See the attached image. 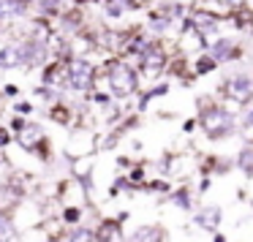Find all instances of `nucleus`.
<instances>
[{
	"label": "nucleus",
	"instance_id": "1",
	"mask_svg": "<svg viewBox=\"0 0 253 242\" xmlns=\"http://www.w3.org/2000/svg\"><path fill=\"white\" fill-rule=\"evenodd\" d=\"M109 87H112L115 95L126 98V95H131L133 90H136V74H133L128 66L117 63V66L109 68Z\"/></svg>",
	"mask_w": 253,
	"mask_h": 242
},
{
	"label": "nucleus",
	"instance_id": "2",
	"mask_svg": "<svg viewBox=\"0 0 253 242\" xmlns=\"http://www.w3.org/2000/svg\"><path fill=\"white\" fill-rule=\"evenodd\" d=\"M68 82L77 90L90 87V82H93V66L84 60H71V66H68Z\"/></svg>",
	"mask_w": 253,
	"mask_h": 242
},
{
	"label": "nucleus",
	"instance_id": "3",
	"mask_svg": "<svg viewBox=\"0 0 253 242\" xmlns=\"http://www.w3.org/2000/svg\"><path fill=\"white\" fill-rule=\"evenodd\" d=\"M231 125H234V120H231L226 112H220V109L207 112V117H204V128H207L210 136H223V133L231 131Z\"/></svg>",
	"mask_w": 253,
	"mask_h": 242
},
{
	"label": "nucleus",
	"instance_id": "4",
	"mask_svg": "<svg viewBox=\"0 0 253 242\" xmlns=\"http://www.w3.org/2000/svg\"><path fill=\"white\" fill-rule=\"evenodd\" d=\"M226 93H229V98H234V101H248L253 95V82L248 77H237V79H231V82L226 84Z\"/></svg>",
	"mask_w": 253,
	"mask_h": 242
},
{
	"label": "nucleus",
	"instance_id": "5",
	"mask_svg": "<svg viewBox=\"0 0 253 242\" xmlns=\"http://www.w3.org/2000/svg\"><path fill=\"white\" fill-rule=\"evenodd\" d=\"M142 66H144V71H147V74H158L161 68H164V55H161L158 49H150L147 55H144Z\"/></svg>",
	"mask_w": 253,
	"mask_h": 242
},
{
	"label": "nucleus",
	"instance_id": "6",
	"mask_svg": "<svg viewBox=\"0 0 253 242\" xmlns=\"http://www.w3.org/2000/svg\"><path fill=\"white\" fill-rule=\"evenodd\" d=\"M19 57H22V60H28L30 66H36V63H41V57H44V46H39V44H28V46H25V55L19 52Z\"/></svg>",
	"mask_w": 253,
	"mask_h": 242
},
{
	"label": "nucleus",
	"instance_id": "7",
	"mask_svg": "<svg viewBox=\"0 0 253 242\" xmlns=\"http://www.w3.org/2000/svg\"><path fill=\"white\" fill-rule=\"evenodd\" d=\"M218 220H220V209L218 207H207L202 215H199V223L207 226V229H215V226H218Z\"/></svg>",
	"mask_w": 253,
	"mask_h": 242
},
{
	"label": "nucleus",
	"instance_id": "8",
	"mask_svg": "<svg viewBox=\"0 0 253 242\" xmlns=\"http://www.w3.org/2000/svg\"><path fill=\"white\" fill-rule=\"evenodd\" d=\"M19 60H22V57H19L17 46H8V49L0 52V66H17Z\"/></svg>",
	"mask_w": 253,
	"mask_h": 242
},
{
	"label": "nucleus",
	"instance_id": "9",
	"mask_svg": "<svg viewBox=\"0 0 253 242\" xmlns=\"http://www.w3.org/2000/svg\"><path fill=\"white\" fill-rule=\"evenodd\" d=\"M11 237H14V226H11V220H8V215L0 212V242H8Z\"/></svg>",
	"mask_w": 253,
	"mask_h": 242
},
{
	"label": "nucleus",
	"instance_id": "10",
	"mask_svg": "<svg viewBox=\"0 0 253 242\" xmlns=\"http://www.w3.org/2000/svg\"><path fill=\"white\" fill-rule=\"evenodd\" d=\"M39 139H41L39 128H22V131H19V142L22 144H33V142H39Z\"/></svg>",
	"mask_w": 253,
	"mask_h": 242
},
{
	"label": "nucleus",
	"instance_id": "11",
	"mask_svg": "<svg viewBox=\"0 0 253 242\" xmlns=\"http://www.w3.org/2000/svg\"><path fill=\"white\" fill-rule=\"evenodd\" d=\"M133 242H161V234L155 229H142L136 237H133Z\"/></svg>",
	"mask_w": 253,
	"mask_h": 242
},
{
	"label": "nucleus",
	"instance_id": "12",
	"mask_svg": "<svg viewBox=\"0 0 253 242\" xmlns=\"http://www.w3.org/2000/svg\"><path fill=\"white\" fill-rule=\"evenodd\" d=\"M71 242H95V234L87 231V229H77L71 234Z\"/></svg>",
	"mask_w": 253,
	"mask_h": 242
},
{
	"label": "nucleus",
	"instance_id": "13",
	"mask_svg": "<svg viewBox=\"0 0 253 242\" xmlns=\"http://www.w3.org/2000/svg\"><path fill=\"white\" fill-rule=\"evenodd\" d=\"M19 11H22V3H17V0L0 3V17H3V14H19Z\"/></svg>",
	"mask_w": 253,
	"mask_h": 242
},
{
	"label": "nucleus",
	"instance_id": "14",
	"mask_svg": "<svg viewBox=\"0 0 253 242\" xmlns=\"http://www.w3.org/2000/svg\"><path fill=\"white\" fill-rule=\"evenodd\" d=\"M212 22L215 19L210 17V14H196V17H193V25H196V28H212Z\"/></svg>",
	"mask_w": 253,
	"mask_h": 242
},
{
	"label": "nucleus",
	"instance_id": "15",
	"mask_svg": "<svg viewBox=\"0 0 253 242\" xmlns=\"http://www.w3.org/2000/svg\"><path fill=\"white\" fill-rule=\"evenodd\" d=\"M240 166L245 171H253V150H245V153L240 155Z\"/></svg>",
	"mask_w": 253,
	"mask_h": 242
},
{
	"label": "nucleus",
	"instance_id": "16",
	"mask_svg": "<svg viewBox=\"0 0 253 242\" xmlns=\"http://www.w3.org/2000/svg\"><path fill=\"white\" fill-rule=\"evenodd\" d=\"M245 139H248V142H253V112L248 115V120H245Z\"/></svg>",
	"mask_w": 253,
	"mask_h": 242
},
{
	"label": "nucleus",
	"instance_id": "17",
	"mask_svg": "<svg viewBox=\"0 0 253 242\" xmlns=\"http://www.w3.org/2000/svg\"><path fill=\"white\" fill-rule=\"evenodd\" d=\"M120 11H123V3H120V0H112V3H109V14H115V17H117Z\"/></svg>",
	"mask_w": 253,
	"mask_h": 242
},
{
	"label": "nucleus",
	"instance_id": "18",
	"mask_svg": "<svg viewBox=\"0 0 253 242\" xmlns=\"http://www.w3.org/2000/svg\"><path fill=\"white\" fill-rule=\"evenodd\" d=\"M44 8H46V11H55V8H57V0H44Z\"/></svg>",
	"mask_w": 253,
	"mask_h": 242
},
{
	"label": "nucleus",
	"instance_id": "19",
	"mask_svg": "<svg viewBox=\"0 0 253 242\" xmlns=\"http://www.w3.org/2000/svg\"><path fill=\"white\" fill-rule=\"evenodd\" d=\"M223 3H226V6H240L242 0H223Z\"/></svg>",
	"mask_w": 253,
	"mask_h": 242
}]
</instances>
